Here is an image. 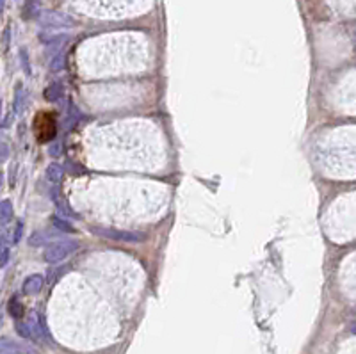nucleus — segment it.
Returning <instances> with one entry per match:
<instances>
[{"label": "nucleus", "mask_w": 356, "mask_h": 354, "mask_svg": "<svg viewBox=\"0 0 356 354\" xmlns=\"http://www.w3.org/2000/svg\"><path fill=\"white\" fill-rule=\"evenodd\" d=\"M25 107V89L23 84L18 82L14 88V100H13V114H21Z\"/></svg>", "instance_id": "6e6552de"}, {"label": "nucleus", "mask_w": 356, "mask_h": 354, "mask_svg": "<svg viewBox=\"0 0 356 354\" xmlns=\"http://www.w3.org/2000/svg\"><path fill=\"white\" fill-rule=\"evenodd\" d=\"M2 9H4V0H0V13H2Z\"/></svg>", "instance_id": "b1692460"}, {"label": "nucleus", "mask_w": 356, "mask_h": 354, "mask_svg": "<svg viewBox=\"0 0 356 354\" xmlns=\"http://www.w3.org/2000/svg\"><path fill=\"white\" fill-rule=\"evenodd\" d=\"M50 223H52V226L57 230V232H64V233L75 232L73 226H71L70 223H68V219H63V217H59V215H56V217L50 219Z\"/></svg>", "instance_id": "4468645a"}, {"label": "nucleus", "mask_w": 356, "mask_h": 354, "mask_svg": "<svg viewBox=\"0 0 356 354\" xmlns=\"http://www.w3.org/2000/svg\"><path fill=\"white\" fill-rule=\"evenodd\" d=\"M14 173H16V166H13V168L9 169V185L11 187L14 185Z\"/></svg>", "instance_id": "5701e85b"}, {"label": "nucleus", "mask_w": 356, "mask_h": 354, "mask_svg": "<svg viewBox=\"0 0 356 354\" xmlns=\"http://www.w3.org/2000/svg\"><path fill=\"white\" fill-rule=\"evenodd\" d=\"M21 235H23V223L18 221L16 226L13 230V238H11V244H18L21 240Z\"/></svg>", "instance_id": "f3484780"}, {"label": "nucleus", "mask_w": 356, "mask_h": 354, "mask_svg": "<svg viewBox=\"0 0 356 354\" xmlns=\"http://www.w3.org/2000/svg\"><path fill=\"white\" fill-rule=\"evenodd\" d=\"M80 242L77 238H59V240H53L46 246L45 253H43V258L46 263H59L63 260H66L70 255H73L78 249Z\"/></svg>", "instance_id": "f257e3e1"}, {"label": "nucleus", "mask_w": 356, "mask_h": 354, "mask_svg": "<svg viewBox=\"0 0 356 354\" xmlns=\"http://www.w3.org/2000/svg\"><path fill=\"white\" fill-rule=\"evenodd\" d=\"M9 146H7L6 143H0V164H2V162H6L7 158H9Z\"/></svg>", "instance_id": "aec40b11"}, {"label": "nucleus", "mask_w": 356, "mask_h": 354, "mask_svg": "<svg viewBox=\"0 0 356 354\" xmlns=\"http://www.w3.org/2000/svg\"><path fill=\"white\" fill-rule=\"evenodd\" d=\"M16 331L21 338H25V340H34L32 331H31V328H29L27 322H20V320H16Z\"/></svg>", "instance_id": "dca6fc26"}, {"label": "nucleus", "mask_w": 356, "mask_h": 354, "mask_svg": "<svg viewBox=\"0 0 356 354\" xmlns=\"http://www.w3.org/2000/svg\"><path fill=\"white\" fill-rule=\"evenodd\" d=\"M38 23L43 27V31L57 32V31H66V29H73L77 21L70 16V14L59 13V11H45V13L38 14Z\"/></svg>", "instance_id": "f03ea898"}, {"label": "nucleus", "mask_w": 356, "mask_h": 354, "mask_svg": "<svg viewBox=\"0 0 356 354\" xmlns=\"http://www.w3.org/2000/svg\"><path fill=\"white\" fill-rule=\"evenodd\" d=\"M63 95H64V86H63V82H59V80L48 84V88L45 89L46 102H52V103L59 102V100L63 98Z\"/></svg>", "instance_id": "423d86ee"}, {"label": "nucleus", "mask_w": 356, "mask_h": 354, "mask_svg": "<svg viewBox=\"0 0 356 354\" xmlns=\"http://www.w3.org/2000/svg\"><path fill=\"white\" fill-rule=\"evenodd\" d=\"M0 118H2V100H0Z\"/></svg>", "instance_id": "393cba45"}, {"label": "nucleus", "mask_w": 356, "mask_h": 354, "mask_svg": "<svg viewBox=\"0 0 356 354\" xmlns=\"http://www.w3.org/2000/svg\"><path fill=\"white\" fill-rule=\"evenodd\" d=\"M66 57H64L63 52L56 53L53 57H50V63H48V71L50 73H59V71L64 70V64H66Z\"/></svg>", "instance_id": "ddd939ff"}, {"label": "nucleus", "mask_w": 356, "mask_h": 354, "mask_svg": "<svg viewBox=\"0 0 356 354\" xmlns=\"http://www.w3.org/2000/svg\"><path fill=\"white\" fill-rule=\"evenodd\" d=\"M43 285H45V278L41 274H31L23 280V285H21V292L25 295H36L43 290Z\"/></svg>", "instance_id": "39448f33"}, {"label": "nucleus", "mask_w": 356, "mask_h": 354, "mask_svg": "<svg viewBox=\"0 0 356 354\" xmlns=\"http://www.w3.org/2000/svg\"><path fill=\"white\" fill-rule=\"evenodd\" d=\"M20 63H21V68H23L25 75H27V77H32L31 59H29V52H27V48H20Z\"/></svg>", "instance_id": "2eb2a0df"}, {"label": "nucleus", "mask_w": 356, "mask_h": 354, "mask_svg": "<svg viewBox=\"0 0 356 354\" xmlns=\"http://www.w3.org/2000/svg\"><path fill=\"white\" fill-rule=\"evenodd\" d=\"M46 180H48L52 185H57V183L63 180V175H64V169L61 164H57V162H52V164L46 168Z\"/></svg>", "instance_id": "9d476101"}, {"label": "nucleus", "mask_w": 356, "mask_h": 354, "mask_svg": "<svg viewBox=\"0 0 356 354\" xmlns=\"http://www.w3.org/2000/svg\"><path fill=\"white\" fill-rule=\"evenodd\" d=\"M57 230L53 233H48V232H34L31 237H29V246L32 248H39V246H48L50 240L53 238V235H57ZM53 242V240H52Z\"/></svg>", "instance_id": "0eeeda50"}, {"label": "nucleus", "mask_w": 356, "mask_h": 354, "mask_svg": "<svg viewBox=\"0 0 356 354\" xmlns=\"http://www.w3.org/2000/svg\"><path fill=\"white\" fill-rule=\"evenodd\" d=\"M78 119H80V113H78V109L71 102H68L66 116H64V130H71L78 123Z\"/></svg>", "instance_id": "9b49d317"}, {"label": "nucleus", "mask_w": 356, "mask_h": 354, "mask_svg": "<svg viewBox=\"0 0 356 354\" xmlns=\"http://www.w3.org/2000/svg\"><path fill=\"white\" fill-rule=\"evenodd\" d=\"M93 233L100 237L111 238L118 242H141L145 240V235L139 232H128V230H116V228H93Z\"/></svg>", "instance_id": "7ed1b4c3"}, {"label": "nucleus", "mask_w": 356, "mask_h": 354, "mask_svg": "<svg viewBox=\"0 0 356 354\" xmlns=\"http://www.w3.org/2000/svg\"><path fill=\"white\" fill-rule=\"evenodd\" d=\"M7 242H9V237H7V233L4 232V230H0V253H2L4 249L7 248Z\"/></svg>", "instance_id": "412c9836"}, {"label": "nucleus", "mask_w": 356, "mask_h": 354, "mask_svg": "<svg viewBox=\"0 0 356 354\" xmlns=\"http://www.w3.org/2000/svg\"><path fill=\"white\" fill-rule=\"evenodd\" d=\"M7 262H9V249H4L2 253H0V267H6Z\"/></svg>", "instance_id": "4be33fe9"}, {"label": "nucleus", "mask_w": 356, "mask_h": 354, "mask_svg": "<svg viewBox=\"0 0 356 354\" xmlns=\"http://www.w3.org/2000/svg\"><path fill=\"white\" fill-rule=\"evenodd\" d=\"M0 354H39V351L27 342H18L4 337L0 338Z\"/></svg>", "instance_id": "20e7f679"}, {"label": "nucleus", "mask_w": 356, "mask_h": 354, "mask_svg": "<svg viewBox=\"0 0 356 354\" xmlns=\"http://www.w3.org/2000/svg\"><path fill=\"white\" fill-rule=\"evenodd\" d=\"M61 151H63V146H61V143H53V144H50L48 146V155L50 157H59L61 155Z\"/></svg>", "instance_id": "6ab92c4d"}, {"label": "nucleus", "mask_w": 356, "mask_h": 354, "mask_svg": "<svg viewBox=\"0 0 356 354\" xmlns=\"http://www.w3.org/2000/svg\"><path fill=\"white\" fill-rule=\"evenodd\" d=\"M14 215V208H13V201L11 200H2L0 201V226H6L11 223Z\"/></svg>", "instance_id": "1a4fd4ad"}, {"label": "nucleus", "mask_w": 356, "mask_h": 354, "mask_svg": "<svg viewBox=\"0 0 356 354\" xmlns=\"http://www.w3.org/2000/svg\"><path fill=\"white\" fill-rule=\"evenodd\" d=\"M9 45H11V27H6V31H4V34H2V48H4V52H7V50H9Z\"/></svg>", "instance_id": "a211bd4d"}, {"label": "nucleus", "mask_w": 356, "mask_h": 354, "mask_svg": "<svg viewBox=\"0 0 356 354\" xmlns=\"http://www.w3.org/2000/svg\"><path fill=\"white\" fill-rule=\"evenodd\" d=\"M7 312H9V315L13 317L14 320H20L21 317H23L25 308H23V305H21L20 299H18L16 295H14V297H11L9 303H7Z\"/></svg>", "instance_id": "f8f14e48"}]
</instances>
